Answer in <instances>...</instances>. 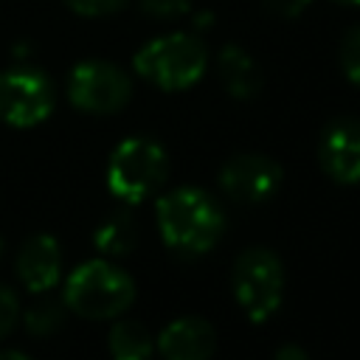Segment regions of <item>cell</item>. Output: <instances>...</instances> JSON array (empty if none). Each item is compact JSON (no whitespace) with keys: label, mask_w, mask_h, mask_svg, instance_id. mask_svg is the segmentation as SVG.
I'll return each mask as SVG.
<instances>
[{"label":"cell","mask_w":360,"mask_h":360,"mask_svg":"<svg viewBox=\"0 0 360 360\" xmlns=\"http://www.w3.org/2000/svg\"><path fill=\"white\" fill-rule=\"evenodd\" d=\"M62 301L70 312L90 318V321L115 318L127 312L129 304L135 301V284L112 262L90 259L68 276Z\"/></svg>","instance_id":"cell-2"},{"label":"cell","mask_w":360,"mask_h":360,"mask_svg":"<svg viewBox=\"0 0 360 360\" xmlns=\"http://www.w3.org/2000/svg\"><path fill=\"white\" fill-rule=\"evenodd\" d=\"M262 6L278 17H298L309 6V0H262Z\"/></svg>","instance_id":"cell-20"},{"label":"cell","mask_w":360,"mask_h":360,"mask_svg":"<svg viewBox=\"0 0 360 360\" xmlns=\"http://www.w3.org/2000/svg\"><path fill=\"white\" fill-rule=\"evenodd\" d=\"M141 8L149 17L169 20V17H183L191 8V0H141Z\"/></svg>","instance_id":"cell-17"},{"label":"cell","mask_w":360,"mask_h":360,"mask_svg":"<svg viewBox=\"0 0 360 360\" xmlns=\"http://www.w3.org/2000/svg\"><path fill=\"white\" fill-rule=\"evenodd\" d=\"M107 346H110L112 360H149L155 349L149 329L141 321H129V318L118 321L110 329Z\"/></svg>","instance_id":"cell-14"},{"label":"cell","mask_w":360,"mask_h":360,"mask_svg":"<svg viewBox=\"0 0 360 360\" xmlns=\"http://www.w3.org/2000/svg\"><path fill=\"white\" fill-rule=\"evenodd\" d=\"M217 349V332L205 318L183 315L163 326L158 335V352L163 360H208Z\"/></svg>","instance_id":"cell-10"},{"label":"cell","mask_w":360,"mask_h":360,"mask_svg":"<svg viewBox=\"0 0 360 360\" xmlns=\"http://www.w3.org/2000/svg\"><path fill=\"white\" fill-rule=\"evenodd\" d=\"M76 14L82 17H101V14H112L118 11L127 0H65Z\"/></svg>","instance_id":"cell-19"},{"label":"cell","mask_w":360,"mask_h":360,"mask_svg":"<svg viewBox=\"0 0 360 360\" xmlns=\"http://www.w3.org/2000/svg\"><path fill=\"white\" fill-rule=\"evenodd\" d=\"M276 360H309V354L301 349V346H281L278 352H276Z\"/></svg>","instance_id":"cell-21"},{"label":"cell","mask_w":360,"mask_h":360,"mask_svg":"<svg viewBox=\"0 0 360 360\" xmlns=\"http://www.w3.org/2000/svg\"><path fill=\"white\" fill-rule=\"evenodd\" d=\"M0 360H31V357L22 354V352H11V349H6V352H0Z\"/></svg>","instance_id":"cell-22"},{"label":"cell","mask_w":360,"mask_h":360,"mask_svg":"<svg viewBox=\"0 0 360 360\" xmlns=\"http://www.w3.org/2000/svg\"><path fill=\"white\" fill-rule=\"evenodd\" d=\"M321 169L335 183H357L360 180V121L357 118H335L323 127L318 141Z\"/></svg>","instance_id":"cell-9"},{"label":"cell","mask_w":360,"mask_h":360,"mask_svg":"<svg viewBox=\"0 0 360 360\" xmlns=\"http://www.w3.org/2000/svg\"><path fill=\"white\" fill-rule=\"evenodd\" d=\"M231 281H233V295L242 312L253 323L267 321L278 309L281 292H284V267L273 250L248 248L245 253H239Z\"/></svg>","instance_id":"cell-5"},{"label":"cell","mask_w":360,"mask_h":360,"mask_svg":"<svg viewBox=\"0 0 360 360\" xmlns=\"http://www.w3.org/2000/svg\"><path fill=\"white\" fill-rule=\"evenodd\" d=\"M135 73L160 90H186L197 84L208 68V48L200 37L174 31L149 39L132 59Z\"/></svg>","instance_id":"cell-3"},{"label":"cell","mask_w":360,"mask_h":360,"mask_svg":"<svg viewBox=\"0 0 360 360\" xmlns=\"http://www.w3.org/2000/svg\"><path fill=\"white\" fill-rule=\"evenodd\" d=\"M158 231L163 242L183 253H205L225 233V214L219 202L202 188L180 186L158 200Z\"/></svg>","instance_id":"cell-1"},{"label":"cell","mask_w":360,"mask_h":360,"mask_svg":"<svg viewBox=\"0 0 360 360\" xmlns=\"http://www.w3.org/2000/svg\"><path fill=\"white\" fill-rule=\"evenodd\" d=\"M17 318H20L17 295H14L8 287H3V284H0V338H6V335L14 329Z\"/></svg>","instance_id":"cell-18"},{"label":"cell","mask_w":360,"mask_h":360,"mask_svg":"<svg viewBox=\"0 0 360 360\" xmlns=\"http://www.w3.org/2000/svg\"><path fill=\"white\" fill-rule=\"evenodd\" d=\"M340 68L349 82L360 84V25L349 28L340 39Z\"/></svg>","instance_id":"cell-16"},{"label":"cell","mask_w":360,"mask_h":360,"mask_svg":"<svg viewBox=\"0 0 360 360\" xmlns=\"http://www.w3.org/2000/svg\"><path fill=\"white\" fill-rule=\"evenodd\" d=\"M335 3H343V6H360V0H335Z\"/></svg>","instance_id":"cell-23"},{"label":"cell","mask_w":360,"mask_h":360,"mask_svg":"<svg viewBox=\"0 0 360 360\" xmlns=\"http://www.w3.org/2000/svg\"><path fill=\"white\" fill-rule=\"evenodd\" d=\"M65 321V301H39L25 312V329L37 338L56 332Z\"/></svg>","instance_id":"cell-15"},{"label":"cell","mask_w":360,"mask_h":360,"mask_svg":"<svg viewBox=\"0 0 360 360\" xmlns=\"http://www.w3.org/2000/svg\"><path fill=\"white\" fill-rule=\"evenodd\" d=\"M129 96H132V79L112 62L87 59L70 70L68 98L73 107L84 112L93 115L118 112L129 101Z\"/></svg>","instance_id":"cell-6"},{"label":"cell","mask_w":360,"mask_h":360,"mask_svg":"<svg viewBox=\"0 0 360 360\" xmlns=\"http://www.w3.org/2000/svg\"><path fill=\"white\" fill-rule=\"evenodd\" d=\"M169 174L166 149L143 135L121 141L107 160V188L121 202H141L152 197Z\"/></svg>","instance_id":"cell-4"},{"label":"cell","mask_w":360,"mask_h":360,"mask_svg":"<svg viewBox=\"0 0 360 360\" xmlns=\"http://www.w3.org/2000/svg\"><path fill=\"white\" fill-rule=\"evenodd\" d=\"M62 273V253L59 242L51 233H37L22 242L17 253V276L31 292H48L56 287Z\"/></svg>","instance_id":"cell-11"},{"label":"cell","mask_w":360,"mask_h":360,"mask_svg":"<svg viewBox=\"0 0 360 360\" xmlns=\"http://www.w3.org/2000/svg\"><path fill=\"white\" fill-rule=\"evenodd\" d=\"M217 73L233 98H253L262 90V70L253 56L239 45H225L217 56Z\"/></svg>","instance_id":"cell-12"},{"label":"cell","mask_w":360,"mask_h":360,"mask_svg":"<svg viewBox=\"0 0 360 360\" xmlns=\"http://www.w3.org/2000/svg\"><path fill=\"white\" fill-rule=\"evenodd\" d=\"M93 242H96V248L104 256H124V253H129L135 248V242H138V222H135L132 211L129 208L110 211L101 219V225L96 228Z\"/></svg>","instance_id":"cell-13"},{"label":"cell","mask_w":360,"mask_h":360,"mask_svg":"<svg viewBox=\"0 0 360 360\" xmlns=\"http://www.w3.org/2000/svg\"><path fill=\"white\" fill-rule=\"evenodd\" d=\"M219 186L236 202H264L281 186V166L262 152H242L222 166Z\"/></svg>","instance_id":"cell-8"},{"label":"cell","mask_w":360,"mask_h":360,"mask_svg":"<svg viewBox=\"0 0 360 360\" xmlns=\"http://www.w3.org/2000/svg\"><path fill=\"white\" fill-rule=\"evenodd\" d=\"M53 84L37 68L0 73V118L11 127H37L53 112Z\"/></svg>","instance_id":"cell-7"}]
</instances>
